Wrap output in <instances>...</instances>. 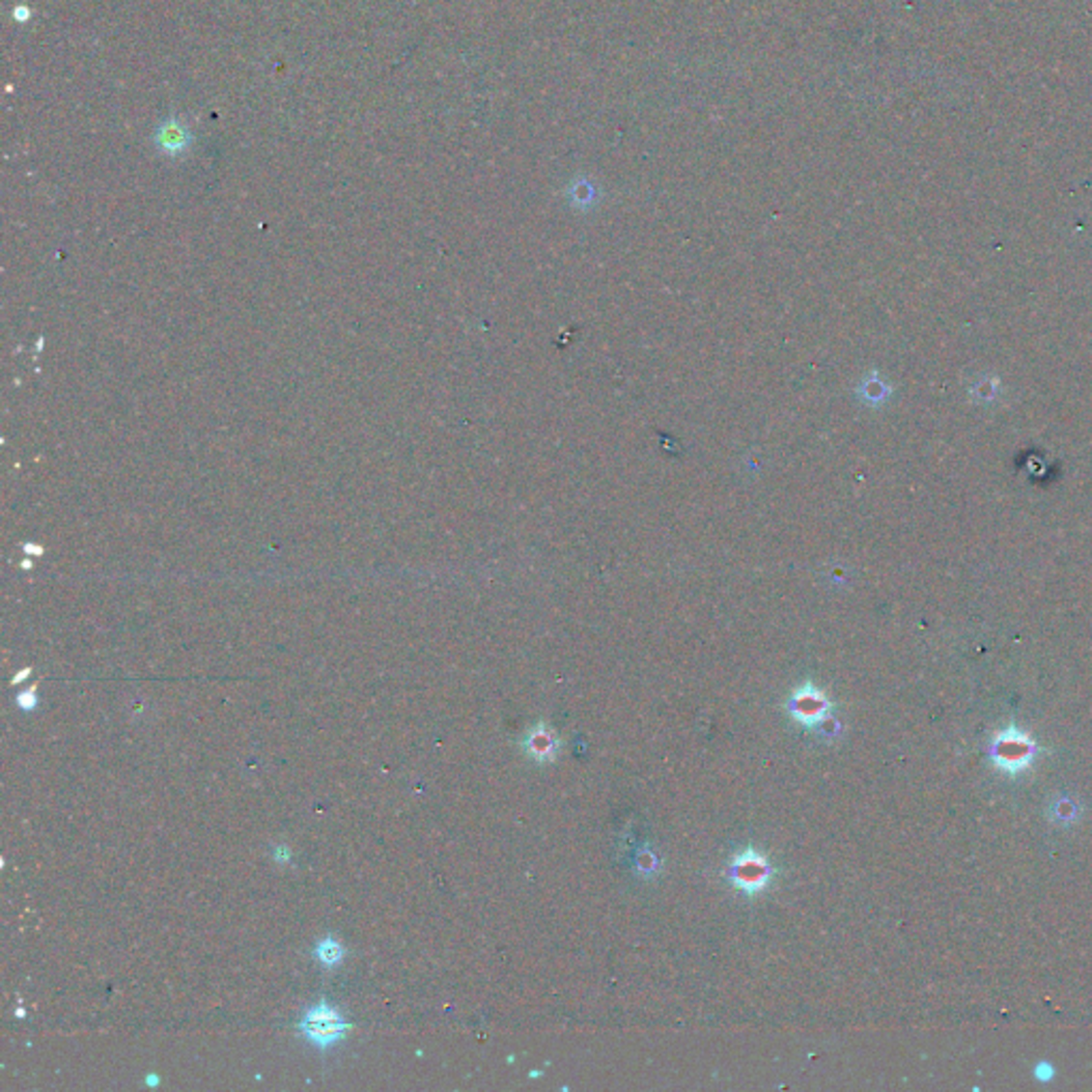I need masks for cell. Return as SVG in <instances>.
Returning <instances> with one entry per match:
<instances>
[{
    "instance_id": "obj_3",
    "label": "cell",
    "mask_w": 1092,
    "mask_h": 1092,
    "mask_svg": "<svg viewBox=\"0 0 1092 1092\" xmlns=\"http://www.w3.org/2000/svg\"><path fill=\"white\" fill-rule=\"evenodd\" d=\"M1039 747L1037 742L1028 737V734L1020 732L1018 728H1007L1003 732L994 734V739L990 741V760L994 762L998 770L1007 774H1018L1030 767V762L1035 760Z\"/></svg>"
},
{
    "instance_id": "obj_9",
    "label": "cell",
    "mask_w": 1092,
    "mask_h": 1092,
    "mask_svg": "<svg viewBox=\"0 0 1092 1092\" xmlns=\"http://www.w3.org/2000/svg\"><path fill=\"white\" fill-rule=\"evenodd\" d=\"M815 732H818V734H820V737H822L824 741H828V742H830V741H834V739H839V737H841L843 726H841V721H839V719H836L834 715H830L828 719H824V721L820 723V726H818V728H815Z\"/></svg>"
},
{
    "instance_id": "obj_10",
    "label": "cell",
    "mask_w": 1092,
    "mask_h": 1092,
    "mask_svg": "<svg viewBox=\"0 0 1092 1092\" xmlns=\"http://www.w3.org/2000/svg\"><path fill=\"white\" fill-rule=\"evenodd\" d=\"M1054 820L1056 822H1076L1078 820L1076 802H1071V800L1056 802L1054 804Z\"/></svg>"
},
{
    "instance_id": "obj_5",
    "label": "cell",
    "mask_w": 1092,
    "mask_h": 1092,
    "mask_svg": "<svg viewBox=\"0 0 1092 1092\" xmlns=\"http://www.w3.org/2000/svg\"><path fill=\"white\" fill-rule=\"evenodd\" d=\"M523 751L538 764H550L557 760V755L561 751V741L553 728H548L546 723L540 721L525 734Z\"/></svg>"
},
{
    "instance_id": "obj_1",
    "label": "cell",
    "mask_w": 1092,
    "mask_h": 1092,
    "mask_svg": "<svg viewBox=\"0 0 1092 1092\" xmlns=\"http://www.w3.org/2000/svg\"><path fill=\"white\" fill-rule=\"evenodd\" d=\"M297 1030L308 1044L321 1050H331L349 1035L350 1024L346 1022L338 1007L321 1001L319 1005L305 1009L301 1022L297 1024Z\"/></svg>"
},
{
    "instance_id": "obj_6",
    "label": "cell",
    "mask_w": 1092,
    "mask_h": 1092,
    "mask_svg": "<svg viewBox=\"0 0 1092 1092\" xmlns=\"http://www.w3.org/2000/svg\"><path fill=\"white\" fill-rule=\"evenodd\" d=\"M314 958L322 965V968H335L344 961V945L333 937H324L314 947Z\"/></svg>"
},
{
    "instance_id": "obj_2",
    "label": "cell",
    "mask_w": 1092,
    "mask_h": 1092,
    "mask_svg": "<svg viewBox=\"0 0 1092 1092\" xmlns=\"http://www.w3.org/2000/svg\"><path fill=\"white\" fill-rule=\"evenodd\" d=\"M723 877L747 896H758L767 892V887L777 877V869L772 862L758 850H744L734 854V858L723 871Z\"/></svg>"
},
{
    "instance_id": "obj_11",
    "label": "cell",
    "mask_w": 1092,
    "mask_h": 1092,
    "mask_svg": "<svg viewBox=\"0 0 1092 1092\" xmlns=\"http://www.w3.org/2000/svg\"><path fill=\"white\" fill-rule=\"evenodd\" d=\"M17 707L22 711H33L37 707V693L35 687H30L28 691H22L17 696Z\"/></svg>"
},
{
    "instance_id": "obj_4",
    "label": "cell",
    "mask_w": 1092,
    "mask_h": 1092,
    "mask_svg": "<svg viewBox=\"0 0 1092 1092\" xmlns=\"http://www.w3.org/2000/svg\"><path fill=\"white\" fill-rule=\"evenodd\" d=\"M785 711L788 715L800 723L802 728L815 730L824 719H828L834 711V702L828 698V693L824 689L815 687L813 683H804L796 689L792 696L785 702Z\"/></svg>"
},
{
    "instance_id": "obj_8",
    "label": "cell",
    "mask_w": 1092,
    "mask_h": 1092,
    "mask_svg": "<svg viewBox=\"0 0 1092 1092\" xmlns=\"http://www.w3.org/2000/svg\"><path fill=\"white\" fill-rule=\"evenodd\" d=\"M634 871L642 880H653L661 871L659 855L651 850V845H642L634 855Z\"/></svg>"
},
{
    "instance_id": "obj_7",
    "label": "cell",
    "mask_w": 1092,
    "mask_h": 1092,
    "mask_svg": "<svg viewBox=\"0 0 1092 1092\" xmlns=\"http://www.w3.org/2000/svg\"><path fill=\"white\" fill-rule=\"evenodd\" d=\"M156 141L162 150L167 152H180L188 146V135L186 130H183L178 122H165L156 132Z\"/></svg>"
}]
</instances>
